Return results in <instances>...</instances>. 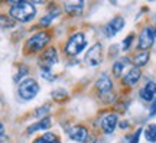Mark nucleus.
<instances>
[{"mask_svg": "<svg viewBox=\"0 0 156 143\" xmlns=\"http://www.w3.org/2000/svg\"><path fill=\"white\" fill-rule=\"evenodd\" d=\"M151 59V52L149 51H139V52H136L133 56H132V64L133 66H145L147 62Z\"/></svg>", "mask_w": 156, "mask_h": 143, "instance_id": "f3484780", "label": "nucleus"}, {"mask_svg": "<svg viewBox=\"0 0 156 143\" xmlns=\"http://www.w3.org/2000/svg\"><path fill=\"white\" fill-rule=\"evenodd\" d=\"M103 59V45L100 42L94 44L93 46H90L87 54H85V64L90 66H97L101 64Z\"/></svg>", "mask_w": 156, "mask_h": 143, "instance_id": "1a4fd4ad", "label": "nucleus"}, {"mask_svg": "<svg viewBox=\"0 0 156 143\" xmlns=\"http://www.w3.org/2000/svg\"><path fill=\"white\" fill-rule=\"evenodd\" d=\"M143 136H145L146 142L156 143V123L146 124L145 129H143Z\"/></svg>", "mask_w": 156, "mask_h": 143, "instance_id": "6ab92c4d", "label": "nucleus"}, {"mask_svg": "<svg viewBox=\"0 0 156 143\" xmlns=\"http://www.w3.org/2000/svg\"><path fill=\"white\" fill-rule=\"evenodd\" d=\"M51 97H52L54 101H56V103H62L65 98H68V91L65 88H55V90H52Z\"/></svg>", "mask_w": 156, "mask_h": 143, "instance_id": "412c9836", "label": "nucleus"}, {"mask_svg": "<svg viewBox=\"0 0 156 143\" xmlns=\"http://www.w3.org/2000/svg\"><path fill=\"white\" fill-rule=\"evenodd\" d=\"M95 91L104 103H112L113 101V98H114V95H113V81L107 72L100 74V77L97 78Z\"/></svg>", "mask_w": 156, "mask_h": 143, "instance_id": "20e7f679", "label": "nucleus"}, {"mask_svg": "<svg viewBox=\"0 0 156 143\" xmlns=\"http://www.w3.org/2000/svg\"><path fill=\"white\" fill-rule=\"evenodd\" d=\"M68 136L75 143H87L90 138V132L88 129L83 126V124H75L74 127H71L68 130Z\"/></svg>", "mask_w": 156, "mask_h": 143, "instance_id": "9d476101", "label": "nucleus"}, {"mask_svg": "<svg viewBox=\"0 0 156 143\" xmlns=\"http://www.w3.org/2000/svg\"><path fill=\"white\" fill-rule=\"evenodd\" d=\"M59 15H61V9H58V7H55L54 10H48L44 16L39 19V25H38V26L41 29L48 28V26H51V23L54 22V20H55Z\"/></svg>", "mask_w": 156, "mask_h": 143, "instance_id": "2eb2a0df", "label": "nucleus"}, {"mask_svg": "<svg viewBox=\"0 0 156 143\" xmlns=\"http://www.w3.org/2000/svg\"><path fill=\"white\" fill-rule=\"evenodd\" d=\"M0 130H2V142H5V140H6V129H5V123H2V126H0Z\"/></svg>", "mask_w": 156, "mask_h": 143, "instance_id": "c85d7f7f", "label": "nucleus"}, {"mask_svg": "<svg viewBox=\"0 0 156 143\" xmlns=\"http://www.w3.org/2000/svg\"><path fill=\"white\" fill-rule=\"evenodd\" d=\"M119 126H120V129H122V130H124V129H127L129 127V121H120V124H119Z\"/></svg>", "mask_w": 156, "mask_h": 143, "instance_id": "c756f323", "label": "nucleus"}, {"mask_svg": "<svg viewBox=\"0 0 156 143\" xmlns=\"http://www.w3.org/2000/svg\"><path fill=\"white\" fill-rule=\"evenodd\" d=\"M155 33L153 28L151 26H143L139 33V41H137V48L139 51H149L155 44Z\"/></svg>", "mask_w": 156, "mask_h": 143, "instance_id": "6e6552de", "label": "nucleus"}, {"mask_svg": "<svg viewBox=\"0 0 156 143\" xmlns=\"http://www.w3.org/2000/svg\"><path fill=\"white\" fill-rule=\"evenodd\" d=\"M51 110H52L51 104L41 105V107H38V109L35 110V117H38L39 120H41V119H44V117H48V116H49V113H51Z\"/></svg>", "mask_w": 156, "mask_h": 143, "instance_id": "4be33fe9", "label": "nucleus"}, {"mask_svg": "<svg viewBox=\"0 0 156 143\" xmlns=\"http://www.w3.org/2000/svg\"><path fill=\"white\" fill-rule=\"evenodd\" d=\"M84 2H67L64 3V10L69 16H80L83 13Z\"/></svg>", "mask_w": 156, "mask_h": 143, "instance_id": "dca6fc26", "label": "nucleus"}, {"mask_svg": "<svg viewBox=\"0 0 156 143\" xmlns=\"http://www.w3.org/2000/svg\"><path fill=\"white\" fill-rule=\"evenodd\" d=\"M142 78V70L137 66H130L127 72L122 78V85L124 87H134Z\"/></svg>", "mask_w": 156, "mask_h": 143, "instance_id": "f8f14e48", "label": "nucleus"}, {"mask_svg": "<svg viewBox=\"0 0 156 143\" xmlns=\"http://www.w3.org/2000/svg\"><path fill=\"white\" fill-rule=\"evenodd\" d=\"M129 62V59H122V61H116L112 66V72L116 78H123V71L126 68V64Z\"/></svg>", "mask_w": 156, "mask_h": 143, "instance_id": "aec40b11", "label": "nucleus"}, {"mask_svg": "<svg viewBox=\"0 0 156 143\" xmlns=\"http://www.w3.org/2000/svg\"><path fill=\"white\" fill-rule=\"evenodd\" d=\"M139 97L142 101L145 103H152L156 98V83L155 81H147V83L140 88L139 91Z\"/></svg>", "mask_w": 156, "mask_h": 143, "instance_id": "ddd939ff", "label": "nucleus"}, {"mask_svg": "<svg viewBox=\"0 0 156 143\" xmlns=\"http://www.w3.org/2000/svg\"><path fill=\"white\" fill-rule=\"evenodd\" d=\"M15 26V20L10 16L7 17L6 15H2V28L3 29H12Z\"/></svg>", "mask_w": 156, "mask_h": 143, "instance_id": "393cba45", "label": "nucleus"}, {"mask_svg": "<svg viewBox=\"0 0 156 143\" xmlns=\"http://www.w3.org/2000/svg\"><path fill=\"white\" fill-rule=\"evenodd\" d=\"M41 77L44 78V80H46V81H54L55 80V75L52 74V71H51L49 68H41Z\"/></svg>", "mask_w": 156, "mask_h": 143, "instance_id": "a878e982", "label": "nucleus"}, {"mask_svg": "<svg viewBox=\"0 0 156 143\" xmlns=\"http://www.w3.org/2000/svg\"><path fill=\"white\" fill-rule=\"evenodd\" d=\"M153 33H155V38H156V23H155V26H153Z\"/></svg>", "mask_w": 156, "mask_h": 143, "instance_id": "7c9ffc66", "label": "nucleus"}, {"mask_svg": "<svg viewBox=\"0 0 156 143\" xmlns=\"http://www.w3.org/2000/svg\"><path fill=\"white\" fill-rule=\"evenodd\" d=\"M32 143H61V140H59L56 133L46 132L44 134H41L39 138H36Z\"/></svg>", "mask_w": 156, "mask_h": 143, "instance_id": "a211bd4d", "label": "nucleus"}, {"mask_svg": "<svg viewBox=\"0 0 156 143\" xmlns=\"http://www.w3.org/2000/svg\"><path fill=\"white\" fill-rule=\"evenodd\" d=\"M124 23H126V20H124V17L120 16V15L112 17V20L104 26V33H106V36L107 38H113V36H116L117 33L124 28Z\"/></svg>", "mask_w": 156, "mask_h": 143, "instance_id": "9b49d317", "label": "nucleus"}, {"mask_svg": "<svg viewBox=\"0 0 156 143\" xmlns=\"http://www.w3.org/2000/svg\"><path fill=\"white\" fill-rule=\"evenodd\" d=\"M29 74V70H28V66L26 65H19V68H17V71H16V74L13 75V81L15 83H22L23 80H25V75H28Z\"/></svg>", "mask_w": 156, "mask_h": 143, "instance_id": "5701e85b", "label": "nucleus"}, {"mask_svg": "<svg viewBox=\"0 0 156 143\" xmlns=\"http://www.w3.org/2000/svg\"><path fill=\"white\" fill-rule=\"evenodd\" d=\"M133 41H134V33H129L126 38L122 41V49L123 51H129L130 46L133 45Z\"/></svg>", "mask_w": 156, "mask_h": 143, "instance_id": "b1692460", "label": "nucleus"}, {"mask_svg": "<svg viewBox=\"0 0 156 143\" xmlns=\"http://www.w3.org/2000/svg\"><path fill=\"white\" fill-rule=\"evenodd\" d=\"M39 90V83L35 80V78H25L22 83H19V87H17V95L22 101H30L34 100L36 95H38Z\"/></svg>", "mask_w": 156, "mask_h": 143, "instance_id": "39448f33", "label": "nucleus"}, {"mask_svg": "<svg viewBox=\"0 0 156 143\" xmlns=\"http://www.w3.org/2000/svg\"><path fill=\"white\" fill-rule=\"evenodd\" d=\"M142 133H143V129H137V130L129 138L127 143H139L140 142V134H142Z\"/></svg>", "mask_w": 156, "mask_h": 143, "instance_id": "bb28decb", "label": "nucleus"}, {"mask_svg": "<svg viewBox=\"0 0 156 143\" xmlns=\"http://www.w3.org/2000/svg\"><path fill=\"white\" fill-rule=\"evenodd\" d=\"M58 49H56L55 46H49V48H46V49L41 54L38 59V64H39V68H52V66L58 64Z\"/></svg>", "mask_w": 156, "mask_h": 143, "instance_id": "0eeeda50", "label": "nucleus"}, {"mask_svg": "<svg viewBox=\"0 0 156 143\" xmlns=\"http://www.w3.org/2000/svg\"><path fill=\"white\" fill-rule=\"evenodd\" d=\"M88 45L87 36L84 32H74L73 35H69V38L67 39V42L64 45V52L67 56H77L83 52Z\"/></svg>", "mask_w": 156, "mask_h": 143, "instance_id": "7ed1b4c3", "label": "nucleus"}, {"mask_svg": "<svg viewBox=\"0 0 156 143\" xmlns=\"http://www.w3.org/2000/svg\"><path fill=\"white\" fill-rule=\"evenodd\" d=\"M117 124H119V114L117 113H106L100 119V130L106 136H110L114 133Z\"/></svg>", "mask_w": 156, "mask_h": 143, "instance_id": "423d86ee", "label": "nucleus"}, {"mask_svg": "<svg viewBox=\"0 0 156 143\" xmlns=\"http://www.w3.org/2000/svg\"><path fill=\"white\" fill-rule=\"evenodd\" d=\"M149 117H156V98L151 103V107H149Z\"/></svg>", "mask_w": 156, "mask_h": 143, "instance_id": "cd10ccee", "label": "nucleus"}, {"mask_svg": "<svg viewBox=\"0 0 156 143\" xmlns=\"http://www.w3.org/2000/svg\"><path fill=\"white\" fill-rule=\"evenodd\" d=\"M51 127H52V119H51V116H48V117H44V119L38 120L36 123H34V124H30V126L26 129V133H28V134H34V133H36V132L46 133V130H49Z\"/></svg>", "mask_w": 156, "mask_h": 143, "instance_id": "4468645a", "label": "nucleus"}, {"mask_svg": "<svg viewBox=\"0 0 156 143\" xmlns=\"http://www.w3.org/2000/svg\"><path fill=\"white\" fill-rule=\"evenodd\" d=\"M51 42V33L46 30H41V32L34 33L30 38L26 39V42L23 45V51L25 54H36V52H44L46 49V45Z\"/></svg>", "mask_w": 156, "mask_h": 143, "instance_id": "f03ea898", "label": "nucleus"}, {"mask_svg": "<svg viewBox=\"0 0 156 143\" xmlns=\"http://www.w3.org/2000/svg\"><path fill=\"white\" fill-rule=\"evenodd\" d=\"M36 6L32 2H26V0H19V2H13L9 9V16L19 23H29L32 22L36 16Z\"/></svg>", "mask_w": 156, "mask_h": 143, "instance_id": "f257e3e1", "label": "nucleus"}]
</instances>
